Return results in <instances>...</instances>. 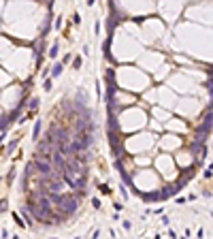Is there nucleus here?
Returning a JSON list of instances; mask_svg holds the SVG:
<instances>
[{"label":"nucleus","mask_w":213,"mask_h":239,"mask_svg":"<svg viewBox=\"0 0 213 239\" xmlns=\"http://www.w3.org/2000/svg\"><path fill=\"white\" fill-rule=\"evenodd\" d=\"M56 205L60 207V211L62 214H66V216H73L75 211H77V207H79V199L77 197H70V194H60V199L56 201Z\"/></svg>","instance_id":"obj_1"},{"label":"nucleus","mask_w":213,"mask_h":239,"mask_svg":"<svg viewBox=\"0 0 213 239\" xmlns=\"http://www.w3.org/2000/svg\"><path fill=\"white\" fill-rule=\"evenodd\" d=\"M32 165H34V169L41 173V175H47L49 171L53 169L51 160H45V158H39V156H34V160H32Z\"/></svg>","instance_id":"obj_2"},{"label":"nucleus","mask_w":213,"mask_h":239,"mask_svg":"<svg viewBox=\"0 0 213 239\" xmlns=\"http://www.w3.org/2000/svg\"><path fill=\"white\" fill-rule=\"evenodd\" d=\"M64 188H66V186H64L62 179H53L51 184H47V186H45L47 194H62V192H64Z\"/></svg>","instance_id":"obj_3"},{"label":"nucleus","mask_w":213,"mask_h":239,"mask_svg":"<svg viewBox=\"0 0 213 239\" xmlns=\"http://www.w3.org/2000/svg\"><path fill=\"white\" fill-rule=\"evenodd\" d=\"M115 169L119 171V175H122V182H124V186H128V188H132V190H134L136 186H134V184H132V177H130L128 173L124 171V167H122V162H119V158L115 160Z\"/></svg>","instance_id":"obj_4"},{"label":"nucleus","mask_w":213,"mask_h":239,"mask_svg":"<svg viewBox=\"0 0 213 239\" xmlns=\"http://www.w3.org/2000/svg\"><path fill=\"white\" fill-rule=\"evenodd\" d=\"M51 165L58 167V171L64 169V165H66V158H64V154H60V152H51Z\"/></svg>","instance_id":"obj_5"},{"label":"nucleus","mask_w":213,"mask_h":239,"mask_svg":"<svg viewBox=\"0 0 213 239\" xmlns=\"http://www.w3.org/2000/svg\"><path fill=\"white\" fill-rule=\"evenodd\" d=\"M190 150H192V154H207V145H205V141H200V139H194L192 145H190Z\"/></svg>","instance_id":"obj_6"},{"label":"nucleus","mask_w":213,"mask_h":239,"mask_svg":"<svg viewBox=\"0 0 213 239\" xmlns=\"http://www.w3.org/2000/svg\"><path fill=\"white\" fill-rule=\"evenodd\" d=\"M81 109H85V96H83V92H79L77 98H75V111L79 113Z\"/></svg>","instance_id":"obj_7"},{"label":"nucleus","mask_w":213,"mask_h":239,"mask_svg":"<svg viewBox=\"0 0 213 239\" xmlns=\"http://www.w3.org/2000/svg\"><path fill=\"white\" fill-rule=\"evenodd\" d=\"M62 70H64V64L62 62H56V64H53V68H51V79L58 77V75H62Z\"/></svg>","instance_id":"obj_8"},{"label":"nucleus","mask_w":213,"mask_h":239,"mask_svg":"<svg viewBox=\"0 0 213 239\" xmlns=\"http://www.w3.org/2000/svg\"><path fill=\"white\" fill-rule=\"evenodd\" d=\"M143 201H145V203H151V201H160V192H147V194H143Z\"/></svg>","instance_id":"obj_9"},{"label":"nucleus","mask_w":213,"mask_h":239,"mask_svg":"<svg viewBox=\"0 0 213 239\" xmlns=\"http://www.w3.org/2000/svg\"><path fill=\"white\" fill-rule=\"evenodd\" d=\"M41 126H43V124H41V120H36V124H34V130H32V139H39L41 137Z\"/></svg>","instance_id":"obj_10"},{"label":"nucleus","mask_w":213,"mask_h":239,"mask_svg":"<svg viewBox=\"0 0 213 239\" xmlns=\"http://www.w3.org/2000/svg\"><path fill=\"white\" fill-rule=\"evenodd\" d=\"M39 105H41V100H39V98H30V102H28V107H30L32 111L39 109Z\"/></svg>","instance_id":"obj_11"},{"label":"nucleus","mask_w":213,"mask_h":239,"mask_svg":"<svg viewBox=\"0 0 213 239\" xmlns=\"http://www.w3.org/2000/svg\"><path fill=\"white\" fill-rule=\"evenodd\" d=\"M11 122V120H9V115H2V117H0V130H7V124Z\"/></svg>","instance_id":"obj_12"},{"label":"nucleus","mask_w":213,"mask_h":239,"mask_svg":"<svg viewBox=\"0 0 213 239\" xmlns=\"http://www.w3.org/2000/svg\"><path fill=\"white\" fill-rule=\"evenodd\" d=\"M58 56V43H53V47L49 49V58H56Z\"/></svg>","instance_id":"obj_13"},{"label":"nucleus","mask_w":213,"mask_h":239,"mask_svg":"<svg viewBox=\"0 0 213 239\" xmlns=\"http://www.w3.org/2000/svg\"><path fill=\"white\" fill-rule=\"evenodd\" d=\"M9 209V205H7V201H0V214H4V211Z\"/></svg>","instance_id":"obj_14"},{"label":"nucleus","mask_w":213,"mask_h":239,"mask_svg":"<svg viewBox=\"0 0 213 239\" xmlns=\"http://www.w3.org/2000/svg\"><path fill=\"white\" fill-rule=\"evenodd\" d=\"M13 220H15V222H17V224H19V226H26V222H21V220H19V216H17V211H15V214H13Z\"/></svg>","instance_id":"obj_15"},{"label":"nucleus","mask_w":213,"mask_h":239,"mask_svg":"<svg viewBox=\"0 0 213 239\" xmlns=\"http://www.w3.org/2000/svg\"><path fill=\"white\" fill-rule=\"evenodd\" d=\"M73 68H81V58H75V62H73Z\"/></svg>","instance_id":"obj_16"},{"label":"nucleus","mask_w":213,"mask_h":239,"mask_svg":"<svg viewBox=\"0 0 213 239\" xmlns=\"http://www.w3.org/2000/svg\"><path fill=\"white\" fill-rule=\"evenodd\" d=\"M51 85H53L51 79H45V90H47V92H51Z\"/></svg>","instance_id":"obj_17"},{"label":"nucleus","mask_w":213,"mask_h":239,"mask_svg":"<svg viewBox=\"0 0 213 239\" xmlns=\"http://www.w3.org/2000/svg\"><path fill=\"white\" fill-rule=\"evenodd\" d=\"M15 147H17V141H11V143H9V147H7V150H9V152H13Z\"/></svg>","instance_id":"obj_18"},{"label":"nucleus","mask_w":213,"mask_h":239,"mask_svg":"<svg viewBox=\"0 0 213 239\" xmlns=\"http://www.w3.org/2000/svg\"><path fill=\"white\" fill-rule=\"evenodd\" d=\"M98 188H100V192H105V194L111 192V190H109V186H98Z\"/></svg>","instance_id":"obj_19"},{"label":"nucleus","mask_w":213,"mask_h":239,"mask_svg":"<svg viewBox=\"0 0 213 239\" xmlns=\"http://www.w3.org/2000/svg\"><path fill=\"white\" fill-rule=\"evenodd\" d=\"M92 205H94L96 209H100V201H98V199H94V201H92Z\"/></svg>","instance_id":"obj_20"},{"label":"nucleus","mask_w":213,"mask_h":239,"mask_svg":"<svg viewBox=\"0 0 213 239\" xmlns=\"http://www.w3.org/2000/svg\"><path fill=\"white\" fill-rule=\"evenodd\" d=\"M96 2V0H87V4H94Z\"/></svg>","instance_id":"obj_21"}]
</instances>
